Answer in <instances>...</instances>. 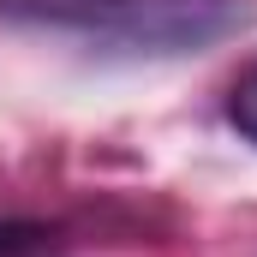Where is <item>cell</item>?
Returning <instances> with one entry per match:
<instances>
[{
    "mask_svg": "<svg viewBox=\"0 0 257 257\" xmlns=\"http://www.w3.org/2000/svg\"><path fill=\"white\" fill-rule=\"evenodd\" d=\"M42 245H48L42 227H30V221H0V257H36Z\"/></svg>",
    "mask_w": 257,
    "mask_h": 257,
    "instance_id": "cell-3",
    "label": "cell"
},
{
    "mask_svg": "<svg viewBox=\"0 0 257 257\" xmlns=\"http://www.w3.org/2000/svg\"><path fill=\"white\" fill-rule=\"evenodd\" d=\"M0 18L72 36L102 54H203L245 30V0H0Z\"/></svg>",
    "mask_w": 257,
    "mask_h": 257,
    "instance_id": "cell-1",
    "label": "cell"
},
{
    "mask_svg": "<svg viewBox=\"0 0 257 257\" xmlns=\"http://www.w3.org/2000/svg\"><path fill=\"white\" fill-rule=\"evenodd\" d=\"M227 120L257 144V60L239 72V84H233V96H227Z\"/></svg>",
    "mask_w": 257,
    "mask_h": 257,
    "instance_id": "cell-2",
    "label": "cell"
}]
</instances>
